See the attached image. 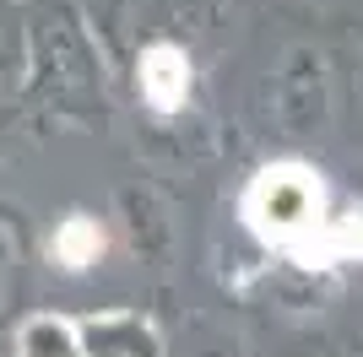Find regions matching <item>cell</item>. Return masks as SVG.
Returning <instances> with one entry per match:
<instances>
[{
    "mask_svg": "<svg viewBox=\"0 0 363 357\" xmlns=\"http://www.w3.org/2000/svg\"><path fill=\"white\" fill-rule=\"evenodd\" d=\"M239 217L266 249H282L288 260H298L309 271L363 254V222L358 217H331L325 184L303 163L260 168L239 200Z\"/></svg>",
    "mask_w": 363,
    "mask_h": 357,
    "instance_id": "1",
    "label": "cell"
},
{
    "mask_svg": "<svg viewBox=\"0 0 363 357\" xmlns=\"http://www.w3.org/2000/svg\"><path fill=\"white\" fill-rule=\"evenodd\" d=\"M136 81H141V103H147L152 114H179V108L190 103L196 71H190V55H184L179 44H152V49H141V60H136Z\"/></svg>",
    "mask_w": 363,
    "mask_h": 357,
    "instance_id": "3",
    "label": "cell"
},
{
    "mask_svg": "<svg viewBox=\"0 0 363 357\" xmlns=\"http://www.w3.org/2000/svg\"><path fill=\"white\" fill-rule=\"evenodd\" d=\"M98 254H104V227L92 222V217H82V211H71L55 227V238H49V260L60 271H87Z\"/></svg>",
    "mask_w": 363,
    "mask_h": 357,
    "instance_id": "4",
    "label": "cell"
},
{
    "mask_svg": "<svg viewBox=\"0 0 363 357\" xmlns=\"http://www.w3.org/2000/svg\"><path fill=\"white\" fill-rule=\"evenodd\" d=\"M76 357H163V341L141 314L108 309L76 319Z\"/></svg>",
    "mask_w": 363,
    "mask_h": 357,
    "instance_id": "2",
    "label": "cell"
},
{
    "mask_svg": "<svg viewBox=\"0 0 363 357\" xmlns=\"http://www.w3.org/2000/svg\"><path fill=\"white\" fill-rule=\"evenodd\" d=\"M16 357H76V319L71 314H33V319H22Z\"/></svg>",
    "mask_w": 363,
    "mask_h": 357,
    "instance_id": "5",
    "label": "cell"
}]
</instances>
